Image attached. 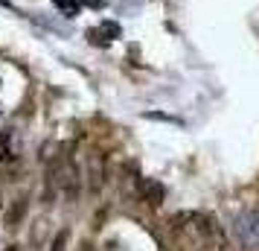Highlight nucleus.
<instances>
[{
    "label": "nucleus",
    "instance_id": "1",
    "mask_svg": "<svg viewBox=\"0 0 259 251\" xmlns=\"http://www.w3.org/2000/svg\"><path fill=\"white\" fill-rule=\"evenodd\" d=\"M56 3H59L61 9H73V6H76V3H73V0H56Z\"/></svg>",
    "mask_w": 259,
    "mask_h": 251
}]
</instances>
